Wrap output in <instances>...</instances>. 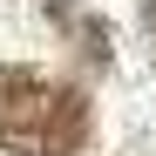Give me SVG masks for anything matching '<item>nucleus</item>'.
<instances>
[{"label":"nucleus","instance_id":"nucleus-3","mask_svg":"<svg viewBox=\"0 0 156 156\" xmlns=\"http://www.w3.org/2000/svg\"><path fill=\"white\" fill-rule=\"evenodd\" d=\"M143 34L156 41V0H143Z\"/></svg>","mask_w":156,"mask_h":156},{"label":"nucleus","instance_id":"nucleus-2","mask_svg":"<svg viewBox=\"0 0 156 156\" xmlns=\"http://www.w3.org/2000/svg\"><path fill=\"white\" fill-rule=\"evenodd\" d=\"M88 7H95V0H48L55 27H61V34H68L75 48H82L88 61H102V68H109V20H95Z\"/></svg>","mask_w":156,"mask_h":156},{"label":"nucleus","instance_id":"nucleus-1","mask_svg":"<svg viewBox=\"0 0 156 156\" xmlns=\"http://www.w3.org/2000/svg\"><path fill=\"white\" fill-rule=\"evenodd\" d=\"M95 109L82 88L34 68H0V149L7 156H82Z\"/></svg>","mask_w":156,"mask_h":156}]
</instances>
